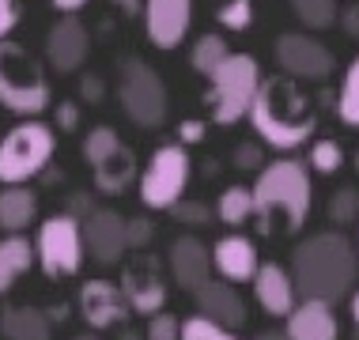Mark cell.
<instances>
[{
    "instance_id": "cell-22",
    "label": "cell",
    "mask_w": 359,
    "mask_h": 340,
    "mask_svg": "<svg viewBox=\"0 0 359 340\" xmlns=\"http://www.w3.org/2000/svg\"><path fill=\"white\" fill-rule=\"evenodd\" d=\"M0 333L4 340H53V322L46 318V310L8 306L0 314Z\"/></svg>"
},
{
    "instance_id": "cell-13",
    "label": "cell",
    "mask_w": 359,
    "mask_h": 340,
    "mask_svg": "<svg viewBox=\"0 0 359 340\" xmlns=\"http://www.w3.org/2000/svg\"><path fill=\"white\" fill-rule=\"evenodd\" d=\"M83 227V250L91 254L99 265H121V257L129 254L125 242V216L114 208H91L80 219Z\"/></svg>"
},
{
    "instance_id": "cell-40",
    "label": "cell",
    "mask_w": 359,
    "mask_h": 340,
    "mask_svg": "<svg viewBox=\"0 0 359 340\" xmlns=\"http://www.w3.org/2000/svg\"><path fill=\"white\" fill-rule=\"evenodd\" d=\"M201 140H205V121L186 118L178 125V144H201Z\"/></svg>"
},
{
    "instance_id": "cell-2",
    "label": "cell",
    "mask_w": 359,
    "mask_h": 340,
    "mask_svg": "<svg viewBox=\"0 0 359 340\" xmlns=\"http://www.w3.org/2000/svg\"><path fill=\"white\" fill-rule=\"evenodd\" d=\"M359 276V254L341 231H322L299 242L291 254V280L303 299H322V303H341L352 295Z\"/></svg>"
},
{
    "instance_id": "cell-10",
    "label": "cell",
    "mask_w": 359,
    "mask_h": 340,
    "mask_svg": "<svg viewBox=\"0 0 359 340\" xmlns=\"http://www.w3.org/2000/svg\"><path fill=\"white\" fill-rule=\"evenodd\" d=\"M83 227L80 219L69 216V212H57V216L42 219L38 227V238H34V257L42 272L50 280H61V276H76L83 265Z\"/></svg>"
},
{
    "instance_id": "cell-37",
    "label": "cell",
    "mask_w": 359,
    "mask_h": 340,
    "mask_svg": "<svg viewBox=\"0 0 359 340\" xmlns=\"http://www.w3.org/2000/svg\"><path fill=\"white\" fill-rule=\"evenodd\" d=\"M19 15H23V4H19V0H0V38H8L15 31Z\"/></svg>"
},
{
    "instance_id": "cell-25",
    "label": "cell",
    "mask_w": 359,
    "mask_h": 340,
    "mask_svg": "<svg viewBox=\"0 0 359 340\" xmlns=\"http://www.w3.org/2000/svg\"><path fill=\"white\" fill-rule=\"evenodd\" d=\"M216 219L227 223V227H242L246 219H254V189L227 186L216 200Z\"/></svg>"
},
{
    "instance_id": "cell-11",
    "label": "cell",
    "mask_w": 359,
    "mask_h": 340,
    "mask_svg": "<svg viewBox=\"0 0 359 340\" xmlns=\"http://www.w3.org/2000/svg\"><path fill=\"white\" fill-rule=\"evenodd\" d=\"M276 64L284 68V76L299 83H322L333 76V50L322 46L318 38L310 34H299V31H287L276 38Z\"/></svg>"
},
{
    "instance_id": "cell-49",
    "label": "cell",
    "mask_w": 359,
    "mask_h": 340,
    "mask_svg": "<svg viewBox=\"0 0 359 340\" xmlns=\"http://www.w3.org/2000/svg\"><path fill=\"white\" fill-rule=\"evenodd\" d=\"M72 340H99V336H91V333H83V336H72Z\"/></svg>"
},
{
    "instance_id": "cell-38",
    "label": "cell",
    "mask_w": 359,
    "mask_h": 340,
    "mask_svg": "<svg viewBox=\"0 0 359 340\" xmlns=\"http://www.w3.org/2000/svg\"><path fill=\"white\" fill-rule=\"evenodd\" d=\"M57 129H61V132H76V129H80V106H76V102H61V106H57Z\"/></svg>"
},
{
    "instance_id": "cell-34",
    "label": "cell",
    "mask_w": 359,
    "mask_h": 340,
    "mask_svg": "<svg viewBox=\"0 0 359 340\" xmlns=\"http://www.w3.org/2000/svg\"><path fill=\"white\" fill-rule=\"evenodd\" d=\"M182 336V322L167 310H159V314L148 318V329H144V340H178Z\"/></svg>"
},
{
    "instance_id": "cell-27",
    "label": "cell",
    "mask_w": 359,
    "mask_h": 340,
    "mask_svg": "<svg viewBox=\"0 0 359 340\" xmlns=\"http://www.w3.org/2000/svg\"><path fill=\"white\" fill-rule=\"evenodd\" d=\"M291 12H295V19L303 27H310V31H329V27L337 23V0H291Z\"/></svg>"
},
{
    "instance_id": "cell-31",
    "label": "cell",
    "mask_w": 359,
    "mask_h": 340,
    "mask_svg": "<svg viewBox=\"0 0 359 340\" xmlns=\"http://www.w3.org/2000/svg\"><path fill=\"white\" fill-rule=\"evenodd\" d=\"M178 340H238V336H235V329L216 325V322H208V318L193 314V318L182 322V336Z\"/></svg>"
},
{
    "instance_id": "cell-3",
    "label": "cell",
    "mask_w": 359,
    "mask_h": 340,
    "mask_svg": "<svg viewBox=\"0 0 359 340\" xmlns=\"http://www.w3.org/2000/svg\"><path fill=\"white\" fill-rule=\"evenodd\" d=\"M254 219L261 235H273V223L284 219V231L295 235L303 231L314 208V186H310V170L299 159H273L257 170L254 186Z\"/></svg>"
},
{
    "instance_id": "cell-15",
    "label": "cell",
    "mask_w": 359,
    "mask_h": 340,
    "mask_svg": "<svg viewBox=\"0 0 359 340\" xmlns=\"http://www.w3.org/2000/svg\"><path fill=\"white\" fill-rule=\"evenodd\" d=\"M87 53H91V34L76 19V12H65L46 34V61L53 72H76V68H83Z\"/></svg>"
},
{
    "instance_id": "cell-48",
    "label": "cell",
    "mask_w": 359,
    "mask_h": 340,
    "mask_svg": "<svg viewBox=\"0 0 359 340\" xmlns=\"http://www.w3.org/2000/svg\"><path fill=\"white\" fill-rule=\"evenodd\" d=\"M257 340H291V336L287 333H261Z\"/></svg>"
},
{
    "instance_id": "cell-51",
    "label": "cell",
    "mask_w": 359,
    "mask_h": 340,
    "mask_svg": "<svg viewBox=\"0 0 359 340\" xmlns=\"http://www.w3.org/2000/svg\"><path fill=\"white\" fill-rule=\"evenodd\" d=\"M355 254H359V235H355Z\"/></svg>"
},
{
    "instance_id": "cell-23",
    "label": "cell",
    "mask_w": 359,
    "mask_h": 340,
    "mask_svg": "<svg viewBox=\"0 0 359 340\" xmlns=\"http://www.w3.org/2000/svg\"><path fill=\"white\" fill-rule=\"evenodd\" d=\"M34 216H38V197L34 189H27V182L0 189V231L15 235V231L31 227Z\"/></svg>"
},
{
    "instance_id": "cell-43",
    "label": "cell",
    "mask_w": 359,
    "mask_h": 340,
    "mask_svg": "<svg viewBox=\"0 0 359 340\" xmlns=\"http://www.w3.org/2000/svg\"><path fill=\"white\" fill-rule=\"evenodd\" d=\"M114 8H118L121 15H140L144 12V0H110Z\"/></svg>"
},
{
    "instance_id": "cell-18",
    "label": "cell",
    "mask_w": 359,
    "mask_h": 340,
    "mask_svg": "<svg viewBox=\"0 0 359 340\" xmlns=\"http://www.w3.org/2000/svg\"><path fill=\"white\" fill-rule=\"evenodd\" d=\"M167 268H170V276L178 280V287L193 295V291L212 276V250L197 235H182V238L170 242Z\"/></svg>"
},
{
    "instance_id": "cell-1",
    "label": "cell",
    "mask_w": 359,
    "mask_h": 340,
    "mask_svg": "<svg viewBox=\"0 0 359 340\" xmlns=\"http://www.w3.org/2000/svg\"><path fill=\"white\" fill-rule=\"evenodd\" d=\"M250 125L261 144L276 151H295L318 129V106L291 76H269L257 87V99L250 106Z\"/></svg>"
},
{
    "instance_id": "cell-33",
    "label": "cell",
    "mask_w": 359,
    "mask_h": 340,
    "mask_svg": "<svg viewBox=\"0 0 359 340\" xmlns=\"http://www.w3.org/2000/svg\"><path fill=\"white\" fill-rule=\"evenodd\" d=\"M167 212L178 223H186V227H205V223H212V208L205 200H186V197H182V200H174Z\"/></svg>"
},
{
    "instance_id": "cell-19",
    "label": "cell",
    "mask_w": 359,
    "mask_h": 340,
    "mask_svg": "<svg viewBox=\"0 0 359 340\" xmlns=\"http://www.w3.org/2000/svg\"><path fill=\"white\" fill-rule=\"evenodd\" d=\"M284 333L291 340H337L341 336V325H337L333 303H322V299H299L287 314V329Z\"/></svg>"
},
{
    "instance_id": "cell-44",
    "label": "cell",
    "mask_w": 359,
    "mask_h": 340,
    "mask_svg": "<svg viewBox=\"0 0 359 340\" xmlns=\"http://www.w3.org/2000/svg\"><path fill=\"white\" fill-rule=\"evenodd\" d=\"M50 4H53V8H57V12H61V15H65V12H80V8L87 4V0H50Z\"/></svg>"
},
{
    "instance_id": "cell-39",
    "label": "cell",
    "mask_w": 359,
    "mask_h": 340,
    "mask_svg": "<svg viewBox=\"0 0 359 340\" xmlns=\"http://www.w3.org/2000/svg\"><path fill=\"white\" fill-rule=\"evenodd\" d=\"M337 27H341L348 38H359V4H355V0H352L348 8H341V12H337Z\"/></svg>"
},
{
    "instance_id": "cell-32",
    "label": "cell",
    "mask_w": 359,
    "mask_h": 340,
    "mask_svg": "<svg viewBox=\"0 0 359 340\" xmlns=\"http://www.w3.org/2000/svg\"><path fill=\"white\" fill-rule=\"evenodd\" d=\"M329 219H333L337 227L355 223L359 219V189H352V186L337 189L333 197H329Z\"/></svg>"
},
{
    "instance_id": "cell-20",
    "label": "cell",
    "mask_w": 359,
    "mask_h": 340,
    "mask_svg": "<svg viewBox=\"0 0 359 340\" xmlns=\"http://www.w3.org/2000/svg\"><path fill=\"white\" fill-rule=\"evenodd\" d=\"M254 295H257L261 310L273 314V318H287L291 306L299 303V291H295L291 272L273 265V261H269V265H257V272H254Z\"/></svg>"
},
{
    "instance_id": "cell-36",
    "label": "cell",
    "mask_w": 359,
    "mask_h": 340,
    "mask_svg": "<svg viewBox=\"0 0 359 340\" xmlns=\"http://www.w3.org/2000/svg\"><path fill=\"white\" fill-rule=\"evenodd\" d=\"M235 167L238 170H261L265 167V151H261V144H254V140L238 144L235 148Z\"/></svg>"
},
{
    "instance_id": "cell-14",
    "label": "cell",
    "mask_w": 359,
    "mask_h": 340,
    "mask_svg": "<svg viewBox=\"0 0 359 340\" xmlns=\"http://www.w3.org/2000/svg\"><path fill=\"white\" fill-rule=\"evenodd\" d=\"M121 295H125V303H129L133 314H144V318L159 314V310L167 306V280H163V272H159V261L140 254V261H133V265L125 268Z\"/></svg>"
},
{
    "instance_id": "cell-46",
    "label": "cell",
    "mask_w": 359,
    "mask_h": 340,
    "mask_svg": "<svg viewBox=\"0 0 359 340\" xmlns=\"http://www.w3.org/2000/svg\"><path fill=\"white\" fill-rule=\"evenodd\" d=\"M118 340H144V333H137L133 325H121V336Z\"/></svg>"
},
{
    "instance_id": "cell-24",
    "label": "cell",
    "mask_w": 359,
    "mask_h": 340,
    "mask_svg": "<svg viewBox=\"0 0 359 340\" xmlns=\"http://www.w3.org/2000/svg\"><path fill=\"white\" fill-rule=\"evenodd\" d=\"M34 261H38L34 257V242L23 238V231L0 238V295H8V291L15 287V280L23 276Z\"/></svg>"
},
{
    "instance_id": "cell-12",
    "label": "cell",
    "mask_w": 359,
    "mask_h": 340,
    "mask_svg": "<svg viewBox=\"0 0 359 340\" xmlns=\"http://www.w3.org/2000/svg\"><path fill=\"white\" fill-rule=\"evenodd\" d=\"M140 19L155 50H178L193 27V0H144Z\"/></svg>"
},
{
    "instance_id": "cell-26",
    "label": "cell",
    "mask_w": 359,
    "mask_h": 340,
    "mask_svg": "<svg viewBox=\"0 0 359 340\" xmlns=\"http://www.w3.org/2000/svg\"><path fill=\"white\" fill-rule=\"evenodd\" d=\"M227 53H231V46H227L223 34H201L197 42H193V50H189V64H193V72H201L208 80Z\"/></svg>"
},
{
    "instance_id": "cell-8",
    "label": "cell",
    "mask_w": 359,
    "mask_h": 340,
    "mask_svg": "<svg viewBox=\"0 0 359 340\" xmlns=\"http://www.w3.org/2000/svg\"><path fill=\"white\" fill-rule=\"evenodd\" d=\"M80 151L95 174V189L99 193L118 197V193H125L133 186V178H137V155H133L129 144H121V136L110 125H95L83 136Z\"/></svg>"
},
{
    "instance_id": "cell-41",
    "label": "cell",
    "mask_w": 359,
    "mask_h": 340,
    "mask_svg": "<svg viewBox=\"0 0 359 340\" xmlns=\"http://www.w3.org/2000/svg\"><path fill=\"white\" fill-rule=\"evenodd\" d=\"M91 208H95L91 193H72V197H69V208H65V212H69V216H76V219H83Z\"/></svg>"
},
{
    "instance_id": "cell-42",
    "label": "cell",
    "mask_w": 359,
    "mask_h": 340,
    "mask_svg": "<svg viewBox=\"0 0 359 340\" xmlns=\"http://www.w3.org/2000/svg\"><path fill=\"white\" fill-rule=\"evenodd\" d=\"M80 95H83L87 102H102V80H99V76H83Z\"/></svg>"
},
{
    "instance_id": "cell-30",
    "label": "cell",
    "mask_w": 359,
    "mask_h": 340,
    "mask_svg": "<svg viewBox=\"0 0 359 340\" xmlns=\"http://www.w3.org/2000/svg\"><path fill=\"white\" fill-rule=\"evenodd\" d=\"M216 19L227 31H250V23H254V0H216Z\"/></svg>"
},
{
    "instance_id": "cell-50",
    "label": "cell",
    "mask_w": 359,
    "mask_h": 340,
    "mask_svg": "<svg viewBox=\"0 0 359 340\" xmlns=\"http://www.w3.org/2000/svg\"><path fill=\"white\" fill-rule=\"evenodd\" d=\"M355 170H359V151H355Z\"/></svg>"
},
{
    "instance_id": "cell-16",
    "label": "cell",
    "mask_w": 359,
    "mask_h": 340,
    "mask_svg": "<svg viewBox=\"0 0 359 340\" xmlns=\"http://www.w3.org/2000/svg\"><path fill=\"white\" fill-rule=\"evenodd\" d=\"M80 318L87 322V329H114L129 322V303H125L121 287L110 280H87L80 287Z\"/></svg>"
},
{
    "instance_id": "cell-47",
    "label": "cell",
    "mask_w": 359,
    "mask_h": 340,
    "mask_svg": "<svg viewBox=\"0 0 359 340\" xmlns=\"http://www.w3.org/2000/svg\"><path fill=\"white\" fill-rule=\"evenodd\" d=\"M352 322L359 329V291H352Z\"/></svg>"
},
{
    "instance_id": "cell-45",
    "label": "cell",
    "mask_w": 359,
    "mask_h": 340,
    "mask_svg": "<svg viewBox=\"0 0 359 340\" xmlns=\"http://www.w3.org/2000/svg\"><path fill=\"white\" fill-rule=\"evenodd\" d=\"M46 318H50L53 325H57V322H65V318H69V306H65V303H57V306H46Z\"/></svg>"
},
{
    "instance_id": "cell-17",
    "label": "cell",
    "mask_w": 359,
    "mask_h": 340,
    "mask_svg": "<svg viewBox=\"0 0 359 340\" xmlns=\"http://www.w3.org/2000/svg\"><path fill=\"white\" fill-rule=\"evenodd\" d=\"M193 303H197V314L208 318L216 325H227V329H242L246 325V303L235 291L231 280H205L197 291H193Z\"/></svg>"
},
{
    "instance_id": "cell-28",
    "label": "cell",
    "mask_w": 359,
    "mask_h": 340,
    "mask_svg": "<svg viewBox=\"0 0 359 340\" xmlns=\"http://www.w3.org/2000/svg\"><path fill=\"white\" fill-rule=\"evenodd\" d=\"M337 114H341L344 125L359 129V57L344 68L341 91H337Z\"/></svg>"
},
{
    "instance_id": "cell-35",
    "label": "cell",
    "mask_w": 359,
    "mask_h": 340,
    "mask_svg": "<svg viewBox=\"0 0 359 340\" xmlns=\"http://www.w3.org/2000/svg\"><path fill=\"white\" fill-rule=\"evenodd\" d=\"M155 238V223L148 216H125V242L129 250H144Z\"/></svg>"
},
{
    "instance_id": "cell-6",
    "label": "cell",
    "mask_w": 359,
    "mask_h": 340,
    "mask_svg": "<svg viewBox=\"0 0 359 340\" xmlns=\"http://www.w3.org/2000/svg\"><path fill=\"white\" fill-rule=\"evenodd\" d=\"M57 151V136L46 121L27 118L12 125L0 136V186H19V182H31L42 170H50Z\"/></svg>"
},
{
    "instance_id": "cell-7",
    "label": "cell",
    "mask_w": 359,
    "mask_h": 340,
    "mask_svg": "<svg viewBox=\"0 0 359 340\" xmlns=\"http://www.w3.org/2000/svg\"><path fill=\"white\" fill-rule=\"evenodd\" d=\"M118 99L125 118L140 129H159L170 114V99H167V83L155 72L151 64H144L140 57H125L118 64Z\"/></svg>"
},
{
    "instance_id": "cell-5",
    "label": "cell",
    "mask_w": 359,
    "mask_h": 340,
    "mask_svg": "<svg viewBox=\"0 0 359 340\" xmlns=\"http://www.w3.org/2000/svg\"><path fill=\"white\" fill-rule=\"evenodd\" d=\"M261 64L257 57L250 53H227L216 64V72L208 76V91L205 102L212 110V121L216 125H235L250 114V106L257 99V87H261Z\"/></svg>"
},
{
    "instance_id": "cell-29",
    "label": "cell",
    "mask_w": 359,
    "mask_h": 340,
    "mask_svg": "<svg viewBox=\"0 0 359 340\" xmlns=\"http://www.w3.org/2000/svg\"><path fill=\"white\" fill-rule=\"evenodd\" d=\"M306 163H310V170H318V174H337L344 167V148L337 140H314L310 144V155H306Z\"/></svg>"
},
{
    "instance_id": "cell-4",
    "label": "cell",
    "mask_w": 359,
    "mask_h": 340,
    "mask_svg": "<svg viewBox=\"0 0 359 340\" xmlns=\"http://www.w3.org/2000/svg\"><path fill=\"white\" fill-rule=\"evenodd\" d=\"M50 76L27 46L0 38V106L19 118H38L50 106Z\"/></svg>"
},
{
    "instance_id": "cell-21",
    "label": "cell",
    "mask_w": 359,
    "mask_h": 340,
    "mask_svg": "<svg viewBox=\"0 0 359 340\" xmlns=\"http://www.w3.org/2000/svg\"><path fill=\"white\" fill-rule=\"evenodd\" d=\"M212 265L219 268L223 280L231 284H242V280H254L257 272V246L246 235H223L216 246H212Z\"/></svg>"
},
{
    "instance_id": "cell-9",
    "label": "cell",
    "mask_w": 359,
    "mask_h": 340,
    "mask_svg": "<svg viewBox=\"0 0 359 340\" xmlns=\"http://www.w3.org/2000/svg\"><path fill=\"white\" fill-rule=\"evenodd\" d=\"M193 178V159L186 144H163L151 151L148 167L140 174V204L151 212H167L174 200L186 197V186Z\"/></svg>"
}]
</instances>
